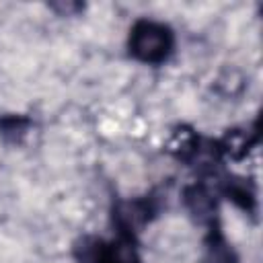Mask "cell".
Returning a JSON list of instances; mask_svg holds the SVG:
<instances>
[{
	"label": "cell",
	"mask_w": 263,
	"mask_h": 263,
	"mask_svg": "<svg viewBox=\"0 0 263 263\" xmlns=\"http://www.w3.org/2000/svg\"><path fill=\"white\" fill-rule=\"evenodd\" d=\"M187 203L191 208L193 214H197L199 218H205L212 214V208H214V201L210 197V193L201 187H191L187 191Z\"/></svg>",
	"instance_id": "cell-2"
},
{
	"label": "cell",
	"mask_w": 263,
	"mask_h": 263,
	"mask_svg": "<svg viewBox=\"0 0 263 263\" xmlns=\"http://www.w3.org/2000/svg\"><path fill=\"white\" fill-rule=\"evenodd\" d=\"M208 261L210 263H236V259L232 257V253L226 249L224 242H216L210 247V253H208Z\"/></svg>",
	"instance_id": "cell-3"
},
{
	"label": "cell",
	"mask_w": 263,
	"mask_h": 263,
	"mask_svg": "<svg viewBox=\"0 0 263 263\" xmlns=\"http://www.w3.org/2000/svg\"><path fill=\"white\" fill-rule=\"evenodd\" d=\"M173 39L166 27L152 23V21H140L132 29L129 37V49L132 53L142 62H162L171 51Z\"/></svg>",
	"instance_id": "cell-1"
}]
</instances>
